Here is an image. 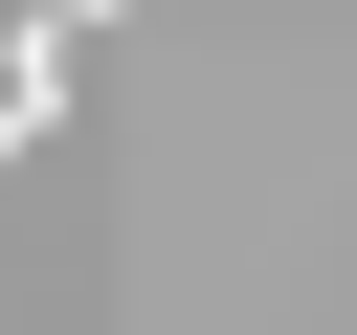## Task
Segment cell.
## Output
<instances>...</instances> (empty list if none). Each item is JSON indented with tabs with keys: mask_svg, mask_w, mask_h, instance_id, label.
Listing matches in <instances>:
<instances>
[{
	"mask_svg": "<svg viewBox=\"0 0 357 335\" xmlns=\"http://www.w3.org/2000/svg\"><path fill=\"white\" fill-rule=\"evenodd\" d=\"M89 22H112V0H22V45H0V179L67 134V67H89Z\"/></svg>",
	"mask_w": 357,
	"mask_h": 335,
	"instance_id": "obj_1",
	"label": "cell"
}]
</instances>
